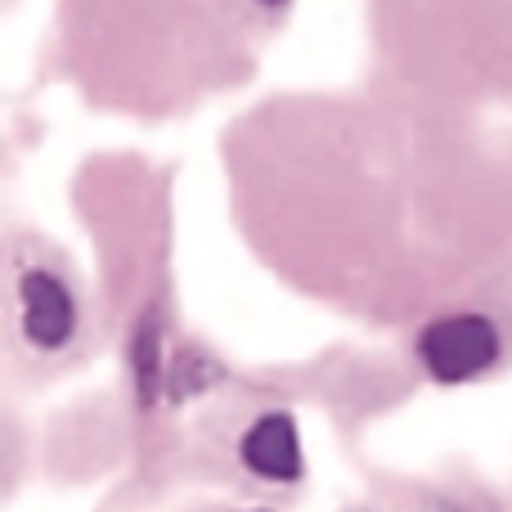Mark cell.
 <instances>
[{"instance_id":"obj_4","label":"cell","mask_w":512,"mask_h":512,"mask_svg":"<svg viewBox=\"0 0 512 512\" xmlns=\"http://www.w3.org/2000/svg\"><path fill=\"white\" fill-rule=\"evenodd\" d=\"M256 5H265V9H279V5H288V0H256Z\"/></svg>"},{"instance_id":"obj_1","label":"cell","mask_w":512,"mask_h":512,"mask_svg":"<svg viewBox=\"0 0 512 512\" xmlns=\"http://www.w3.org/2000/svg\"><path fill=\"white\" fill-rule=\"evenodd\" d=\"M414 355L432 382L463 387L495 369L504 355V337H499L495 319L481 310H450V315H436L432 324H423Z\"/></svg>"},{"instance_id":"obj_2","label":"cell","mask_w":512,"mask_h":512,"mask_svg":"<svg viewBox=\"0 0 512 512\" xmlns=\"http://www.w3.org/2000/svg\"><path fill=\"white\" fill-rule=\"evenodd\" d=\"M18 328H23L27 346L36 351H63L77 333V297L54 270H32L18 274Z\"/></svg>"},{"instance_id":"obj_5","label":"cell","mask_w":512,"mask_h":512,"mask_svg":"<svg viewBox=\"0 0 512 512\" xmlns=\"http://www.w3.org/2000/svg\"><path fill=\"white\" fill-rule=\"evenodd\" d=\"M243 512H265V508H243Z\"/></svg>"},{"instance_id":"obj_3","label":"cell","mask_w":512,"mask_h":512,"mask_svg":"<svg viewBox=\"0 0 512 512\" xmlns=\"http://www.w3.org/2000/svg\"><path fill=\"white\" fill-rule=\"evenodd\" d=\"M239 463L270 486L297 481L306 472V445H301L297 418L288 409H270V414L252 418L239 436Z\"/></svg>"}]
</instances>
